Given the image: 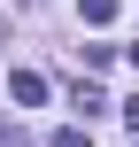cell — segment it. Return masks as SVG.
Wrapping results in <instances>:
<instances>
[{"label": "cell", "mask_w": 139, "mask_h": 147, "mask_svg": "<svg viewBox=\"0 0 139 147\" xmlns=\"http://www.w3.org/2000/svg\"><path fill=\"white\" fill-rule=\"evenodd\" d=\"M124 124H132V132H139V93H132V101H124Z\"/></svg>", "instance_id": "obj_4"}, {"label": "cell", "mask_w": 139, "mask_h": 147, "mask_svg": "<svg viewBox=\"0 0 139 147\" xmlns=\"http://www.w3.org/2000/svg\"><path fill=\"white\" fill-rule=\"evenodd\" d=\"M77 16H85V23L101 31V23H116V0H77Z\"/></svg>", "instance_id": "obj_2"}, {"label": "cell", "mask_w": 139, "mask_h": 147, "mask_svg": "<svg viewBox=\"0 0 139 147\" xmlns=\"http://www.w3.org/2000/svg\"><path fill=\"white\" fill-rule=\"evenodd\" d=\"M46 147H93V132H85V124H62V132H54Z\"/></svg>", "instance_id": "obj_3"}, {"label": "cell", "mask_w": 139, "mask_h": 147, "mask_svg": "<svg viewBox=\"0 0 139 147\" xmlns=\"http://www.w3.org/2000/svg\"><path fill=\"white\" fill-rule=\"evenodd\" d=\"M0 39H8V16H0Z\"/></svg>", "instance_id": "obj_5"}, {"label": "cell", "mask_w": 139, "mask_h": 147, "mask_svg": "<svg viewBox=\"0 0 139 147\" xmlns=\"http://www.w3.org/2000/svg\"><path fill=\"white\" fill-rule=\"evenodd\" d=\"M8 93H15V109H39V101H46V78H39V70H15Z\"/></svg>", "instance_id": "obj_1"}]
</instances>
